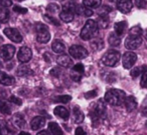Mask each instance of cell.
Instances as JSON below:
<instances>
[{"label":"cell","instance_id":"484cf974","mask_svg":"<svg viewBox=\"0 0 147 135\" xmlns=\"http://www.w3.org/2000/svg\"><path fill=\"white\" fill-rule=\"evenodd\" d=\"M9 20V10L7 7L0 5V22L6 23Z\"/></svg>","mask_w":147,"mask_h":135},{"label":"cell","instance_id":"9c48e42d","mask_svg":"<svg viewBox=\"0 0 147 135\" xmlns=\"http://www.w3.org/2000/svg\"><path fill=\"white\" fill-rule=\"evenodd\" d=\"M137 60V55L135 54L134 52H131V51H128V52L124 53L122 57V63L124 68L126 69H130L133 65L135 64Z\"/></svg>","mask_w":147,"mask_h":135},{"label":"cell","instance_id":"f907efd6","mask_svg":"<svg viewBox=\"0 0 147 135\" xmlns=\"http://www.w3.org/2000/svg\"><path fill=\"white\" fill-rule=\"evenodd\" d=\"M144 110H147V107H146V109H144ZM144 115H147V112H142Z\"/></svg>","mask_w":147,"mask_h":135},{"label":"cell","instance_id":"8fae6325","mask_svg":"<svg viewBox=\"0 0 147 135\" xmlns=\"http://www.w3.org/2000/svg\"><path fill=\"white\" fill-rule=\"evenodd\" d=\"M31 56H32V52H31L30 48L26 46L21 47L19 49L18 53H17V59H18L19 62H22V63L28 62L31 59Z\"/></svg>","mask_w":147,"mask_h":135},{"label":"cell","instance_id":"44dd1931","mask_svg":"<svg viewBox=\"0 0 147 135\" xmlns=\"http://www.w3.org/2000/svg\"><path fill=\"white\" fill-rule=\"evenodd\" d=\"M12 122L17 128H22V127H24V125H25V119L22 114L16 113V114L13 115Z\"/></svg>","mask_w":147,"mask_h":135},{"label":"cell","instance_id":"c3c4849f","mask_svg":"<svg viewBox=\"0 0 147 135\" xmlns=\"http://www.w3.org/2000/svg\"><path fill=\"white\" fill-rule=\"evenodd\" d=\"M18 135H30V134H29L28 132H20Z\"/></svg>","mask_w":147,"mask_h":135},{"label":"cell","instance_id":"8d00e7d4","mask_svg":"<svg viewBox=\"0 0 147 135\" xmlns=\"http://www.w3.org/2000/svg\"><path fill=\"white\" fill-rule=\"evenodd\" d=\"M142 71H143V67H136V68L132 69V70L130 71V74H131V76L135 78V77H138L139 75L142 73Z\"/></svg>","mask_w":147,"mask_h":135},{"label":"cell","instance_id":"2e32d148","mask_svg":"<svg viewBox=\"0 0 147 135\" xmlns=\"http://www.w3.org/2000/svg\"><path fill=\"white\" fill-rule=\"evenodd\" d=\"M57 62L59 66L65 67V68H67V67H69L71 64H73V60L71 59V57L67 56V55H65V54L59 55L57 59Z\"/></svg>","mask_w":147,"mask_h":135},{"label":"cell","instance_id":"7a4b0ae2","mask_svg":"<svg viewBox=\"0 0 147 135\" xmlns=\"http://www.w3.org/2000/svg\"><path fill=\"white\" fill-rule=\"evenodd\" d=\"M97 30H98V23L95 20H93V19H89L85 23L84 27H83L82 31H81L80 36L84 40H90L96 34Z\"/></svg>","mask_w":147,"mask_h":135},{"label":"cell","instance_id":"b9f144b4","mask_svg":"<svg viewBox=\"0 0 147 135\" xmlns=\"http://www.w3.org/2000/svg\"><path fill=\"white\" fill-rule=\"evenodd\" d=\"M82 13L84 14V16H87V17H91L93 15V10L90 8H87V7H84V8L82 9Z\"/></svg>","mask_w":147,"mask_h":135},{"label":"cell","instance_id":"60d3db41","mask_svg":"<svg viewBox=\"0 0 147 135\" xmlns=\"http://www.w3.org/2000/svg\"><path fill=\"white\" fill-rule=\"evenodd\" d=\"M71 79H73L74 81H77V82H78V81H80V80H81V77H82V74L75 72V71H71Z\"/></svg>","mask_w":147,"mask_h":135},{"label":"cell","instance_id":"816d5d0a","mask_svg":"<svg viewBox=\"0 0 147 135\" xmlns=\"http://www.w3.org/2000/svg\"><path fill=\"white\" fill-rule=\"evenodd\" d=\"M17 1H23V0H17Z\"/></svg>","mask_w":147,"mask_h":135},{"label":"cell","instance_id":"e575fe53","mask_svg":"<svg viewBox=\"0 0 147 135\" xmlns=\"http://www.w3.org/2000/svg\"><path fill=\"white\" fill-rule=\"evenodd\" d=\"M43 19H45L47 22H49V23H51V24H53V25H57V26H59V25H61V23H59V21L57 20V19L53 18V17L49 16V15H47V14H45V16H43Z\"/></svg>","mask_w":147,"mask_h":135},{"label":"cell","instance_id":"ffe728a7","mask_svg":"<svg viewBox=\"0 0 147 135\" xmlns=\"http://www.w3.org/2000/svg\"><path fill=\"white\" fill-rule=\"evenodd\" d=\"M32 70L31 68L28 66L27 64H22L17 68V71H16V74L17 76H27V75H31L32 74Z\"/></svg>","mask_w":147,"mask_h":135},{"label":"cell","instance_id":"ab89813d","mask_svg":"<svg viewBox=\"0 0 147 135\" xmlns=\"http://www.w3.org/2000/svg\"><path fill=\"white\" fill-rule=\"evenodd\" d=\"M13 11L16 13H20V14H25L27 12V9L26 8H23V7H20V6H14L13 7Z\"/></svg>","mask_w":147,"mask_h":135},{"label":"cell","instance_id":"7bdbcfd3","mask_svg":"<svg viewBox=\"0 0 147 135\" xmlns=\"http://www.w3.org/2000/svg\"><path fill=\"white\" fill-rule=\"evenodd\" d=\"M9 101H10V102H12V103H14V104H16V105H21V104H22V101H21V99H19L18 97L14 96V95H12V96L9 98Z\"/></svg>","mask_w":147,"mask_h":135},{"label":"cell","instance_id":"e0dca14e","mask_svg":"<svg viewBox=\"0 0 147 135\" xmlns=\"http://www.w3.org/2000/svg\"><path fill=\"white\" fill-rule=\"evenodd\" d=\"M73 115H74V122L77 123V124H80L84 121V113L81 111L80 107L75 106L73 108Z\"/></svg>","mask_w":147,"mask_h":135},{"label":"cell","instance_id":"4316f807","mask_svg":"<svg viewBox=\"0 0 147 135\" xmlns=\"http://www.w3.org/2000/svg\"><path fill=\"white\" fill-rule=\"evenodd\" d=\"M49 129L53 135H63V130H61V128L59 127V125L55 122L49 123Z\"/></svg>","mask_w":147,"mask_h":135},{"label":"cell","instance_id":"83f0119b","mask_svg":"<svg viewBox=\"0 0 147 135\" xmlns=\"http://www.w3.org/2000/svg\"><path fill=\"white\" fill-rule=\"evenodd\" d=\"M108 41H109V43H110L111 46H118V45H120V43H121L120 37H119L117 34H115V33H112V34L109 36Z\"/></svg>","mask_w":147,"mask_h":135},{"label":"cell","instance_id":"8992f818","mask_svg":"<svg viewBox=\"0 0 147 135\" xmlns=\"http://www.w3.org/2000/svg\"><path fill=\"white\" fill-rule=\"evenodd\" d=\"M69 54L76 59H84L88 56V50L80 45H73L69 47Z\"/></svg>","mask_w":147,"mask_h":135},{"label":"cell","instance_id":"ac0fdd59","mask_svg":"<svg viewBox=\"0 0 147 135\" xmlns=\"http://www.w3.org/2000/svg\"><path fill=\"white\" fill-rule=\"evenodd\" d=\"M125 107H126L127 111H129V112H131V111H133L134 109H136L137 107V101L136 99H135L134 96H128L125 98Z\"/></svg>","mask_w":147,"mask_h":135},{"label":"cell","instance_id":"cb8c5ba5","mask_svg":"<svg viewBox=\"0 0 147 135\" xmlns=\"http://www.w3.org/2000/svg\"><path fill=\"white\" fill-rule=\"evenodd\" d=\"M51 49L55 53H63L65 50V46L61 40H55L51 44Z\"/></svg>","mask_w":147,"mask_h":135},{"label":"cell","instance_id":"4fadbf2b","mask_svg":"<svg viewBox=\"0 0 147 135\" xmlns=\"http://www.w3.org/2000/svg\"><path fill=\"white\" fill-rule=\"evenodd\" d=\"M45 124V118L42 116H36L31 120L30 127L32 130H38L41 127H43Z\"/></svg>","mask_w":147,"mask_h":135},{"label":"cell","instance_id":"f35d334b","mask_svg":"<svg viewBox=\"0 0 147 135\" xmlns=\"http://www.w3.org/2000/svg\"><path fill=\"white\" fill-rule=\"evenodd\" d=\"M146 4H147V2L145 1V0H136V1H135V5H136L139 9L145 8V7H146Z\"/></svg>","mask_w":147,"mask_h":135},{"label":"cell","instance_id":"f1b7e54d","mask_svg":"<svg viewBox=\"0 0 147 135\" xmlns=\"http://www.w3.org/2000/svg\"><path fill=\"white\" fill-rule=\"evenodd\" d=\"M98 25H100L102 28H106V27L108 26V25H109V17L107 16V14L99 15Z\"/></svg>","mask_w":147,"mask_h":135},{"label":"cell","instance_id":"52a82bcc","mask_svg":"<svg viewBox=\"0 0 147 135\" xmlns=\"http://www.w3.org/2000/svg\"><path fill=\"white\" fill-rule=\"evenodd\" d=\"M15 51H16L15 47L10 44H5L0 47V55H1L3 60L5 61L11 60L13 58V56H14Z\"/></svg>","mask_w":147,"mask_h":135},{"label":"cell","instance_id":"603a6c76","mask_svg":"<svg viewBox=\"0 0 147 135\" xmlns=\"http://www.w3.org/2000/svg\"><path fill=\"white\" fill-rule=\"evenodd\" d=\"M75 13L73 11L69 10H63L59 13V17L63 22H71L74 20V16H75Z\"/></svg>","mask_w":147,"mask_h":135},{"label":"cell","instance_id":"7402d4cb","mask_svg":"<svg viewBox=\"0 0 147 135\" xmlns=\"http://www.w3.org/2000/svg\"><path fill=\"white\" fill-rule=\"evenodd\" d=\"M126 28H127V23L125 22V21L115 23V25H114L115 34H117L118 36H121V35L124 34V32H125V30H126Z\"/></svg>","mask_w":147,"mask_h":135},{"label":"cell","instance_id":"9a60e30c","mask_svg":"<svg viewBox=\"0 0 147 135\" xmlns=\"http://www.w3.org/2000/svg\"><path fill=\"white\" fill-rule=\"evenodd\" d=\"M14 83V78L7 73L0 71V84L5 85V86H10Z\"/></svg>","mask_w":147,"mask_h":135},{"label":"cell","instance_id":"30bf717a","mask_svg":"<svg viewBox=\"0 0 147 135\" xmlns=\"http://www.w3.org/2000/svg\"><path fill=\"white\" fill-rule=\"evenodd\" d=\"M4 34L10 39L11 41L15 43H20L22 41V35L20 34L17 29L11 28V27H7L4 29Z\"/></svg>","mask_w":147,"mask_h":135},{"label":"cell","instance_id":"1f68e13d","mask_svg":"<svg viewBox=\"0 0 147 135\" xmlns=\"http://www.w3.org/2000/svg\"><path fill=\"white\" fill-rule=\"evenodd\" d=\"M142 34V28L140 26H133L129 31V35L131 36H140Z\"/></svg>","mask_w":147,"mask_h":135},{"label":"cell","instance_id":"f5cc1de1","mask_svg":"<svg viewBox=\"0 0 147 135\" xmlns=\"http://www.w3.org/2000/svg\"><path fill=\"white\" fill-rule=\"evenodd\" d=\"M146 126H147V121H146Z\"/></svg>","mask_w":147,"mask_h":135},{"label":"cell","instance_id":"681fc988","mask_svg":"<svg viewBox=\"0 0 147 135\" xmlns=\"http://www.w3.org/2000/svg\"><path fill=\"white\" fill-rule=\"evenodd\" d=\"M2 68V61H1V59H0V69Z\"/></svg>","mask_w":147,"mask_h":135},{"label":"cell","instance_id":"5b68a950","mask_svg":"<svg viewBox=\"0 0 147 135\" xmlns=\"http://www.w3.org/2000/svg\"><path fill=\"white\" fill-rule=\"evenodd\" d=\"M106 104L103 102V100H99L96 103L94 107V110L91 112V116H92L93 122L95 121H99V119L101 118H105L106 116Z\"/></svg>","mask_w":147,"mask_h":135},{"label":"cell","instance_id":"4dcf8cb0","mask_svg":"<svg viewBox=\"0 0 147 135\" xmlns=\"http://www.w3.org/2000/svg\"><path fill=\"white\" fill-rule=\"evenodd\" d=\"M91 45H92L93 49H95V50H101L104 47V42L101 39H95V40H93L91 42Z\"/></svg>","mask_w":147,"mask_h":135},{"label":"cell","instance_id":"d6a6232c","mask_svg":"<svg viewBox=\"0 0 147 135\" xmlns=\"http://www.w3.org/2000/svg\"><path fill=\"white\" fill-rule=\"evenodd\" d=\"M59 9H61L59 5L55 4V3H51V4L47 5V10L49 11V13H57V12H59Z\"/></svg>","mask_w":147,"mask_h":135},{"label":"cell","instance_id":"ba28073f","mask_svg":"<svg viewBox=\"0 0 147 135\" xmlns=\"http://www.w3.org/2000/svg\"><path fill=\"white\" fill-rule=\"evenodd\" d=\"M142 43V38L140 36H131L129 35L125 40V47L129 50H135Z\"/></svg>","mask_w":147,"mask_h":135},{"label":"cell","instance_id":"f6af8a7d","mask_svg":"<svg viewBox=\"0 0 147 135\" xmlns=\"http://www.w3.org/2000/svg\"><path fill=\"white\" fill-rule=\"evenodd\" d=\"M96 95H97V91L92 90L90 92L86 93V98H94V97H96Z\"/></svg>","mask_w":147,"mask_h":135},{"label":"cell","instance_id":"d590c367","mask_svg":"<svg viewBox=\"0 0 147 135\" xmlns=\"http://www.w3.org/2000/svg\"><path fill=\"white\" fill-rule=\"evenodd\" d=\"M84 70H85L84 65H83L82 63H78V64L74 65L73 69H71V71H75V72L80 73V74H83V73H84Z\"/></svg>","mask_w":147,"mask_h":135},{"label":"cell","instance_id":"bcb514c9","mask_svg":"<svg viewBox=\"0 0 147 135\" xmlns=\"http://www.w3.org/2000/svg\"><path fill=\"white\" fill-rule=\"evenodd\" d=\"M75 135H87V133H86V131L82 128V127H79V128L76 129Z\"/></svg>","mask_w":147,"mask_h":135},{"label":"cell","instance_id":"ee69618b","mask_svg":"<svg viewBox=\"0 0 147 135\" xmlns=\"http://www.w3.org/2000/svg\"><path fill=\"white\" fill-rule=\"evenodd\" d=\"M0 5L5 7H9L12 5V0H0Z\"/></svg>","mask_w":147,"mask_h":135},{"label":"cell","instance_id":"74e56055","mask_svg":"<svg viewBox=\"0 0 147 135\" xmlns=\"http://www.w3.org/2000/svg\"><path fill=\"white\" fill-rule=\"evenodd\" d=\"M141 87L143 88H147V71H145L142 75V78H141V82H140Z\"/></svg>","mask_w":147,"mask_h":135},{"label":"cell","instance_id":"d6986e66","mask_svg":"<svg viewBox=\"0 0 147 135\" xmlns=\"http://www.w3.org/2000/svg\"><path fill=\"white\" fill-rule=\"evenodd\" d=\"M55 114L57 115V116L61 117V119H63V120H67V119H69V110H67L65 107L63 106H57L55 108Z\"/></svg>","mask_w":147,"mask_h":135},{"label":"cell","instance_id":"f546056e","mask_svg":"<svg viewBox=\"0 0 147 135\" xmlns=\"http://www.w3.org/2000/svg\"><path fill=\"white\" fill-rule=\"evenodd\" d=\"M0 111L4 115H9L11 113V108L9 104L5 101H1L0 102Z\"/></svg>","mask_w":147,"mask_h":135},{"label":"cell","instance_id":"836d02e7","mask_svg":"<svg viewBox=\"0 0 147 135\" xmlns=\"http://www.w3.org/2000/svg\"><path fill=\"white\" fill-rule=\"evenodd\" d=\"M71 100V95H61V96H57L55 99V101H59L61 103H67L69 101Z\"/></svg>","mask_w":147,"mask_h":135},{"label":"cell","instance_id":"6da1fadb","mask_svg":"<svg viewBox=\"0 0 147 135\" xmlns=\"http://www.w3.org/2000/svg\"><path fill=\"white\" fill-rule=\"evenodd\" d=\"M125 98H126L125 92L120 89H111L105 94V101L114 106H119L124 103Z\"/></svg>","mask_w":147,"mask_h":135},{"label":"cell","instance_id":"3957f363","mask_svg":"<svg viewBox=\"0 0 147 135\" xmlns=\"http://www.w3.org/2000/svg\"><path fill=\"white\" fill-rule=\"evenodd\" d=\"M35 32H36V39L39 43H47L51 39L49 28L45 24L36 23L35 24Z\"/></svg>","mask_w":147,"mask_h":135},{"label":"cell","instance_id":"5bb4252c","mask_svg":"<svg viewBox=\"0 0 147 135\" xmlns=\"http://www.w3.org/2000/svg\"><path fill=\"white\" fill-rule=\"evenodd\" d=\"M0 135H14V131L5 120H0Z\"/></svg>","mask_w":147,"mask_h":135},{"label":"cell","instance_id":"277c9868","mask_svg":"<svg viewBox=\"0 0 147 135\" xmlns=\"http://www.w3.org/2000/svg\"><path fill=\"white\" fill-rule=\"evenodd\" d=\"M121 58V54L119 51L116 50H109L108 52H106L102 57V62L104 65L109 67H113L117 64L119 60Z\"/></svg>","mask_w":147,"mask_h":135},{"label":"cell","instance_id":"7c38bea8","mask_svg":"<svg viewBox=\"0 0 147 135\" xmlns=\"http://www.w3.org/2000/svg\"><path fill=\"white\" fill-rule=\"evenodd\" d=\"M133 3L131 0H118L117 2V8L122 13H128L132 9Z\"/></svg>","mask_w":147,"mask_h":135},{"label":"cell","instance_id":"d4e9b609","mask_svg":"<svg viewBox=\"0 0 147 135\" xmlns=\"http://www.w3.org/2000/svg\"><path fill=\"white\" fill-rule=\"evenodd\" d=\"M102 4V0H84L83 1V5L87 8L95 9L98 8Z\"/></svg>","mask_w":147,"mask_h":135},{"label":"cell","instance_id":"7dc6e473","mask_svg":"<svg viewBox=\"0 0 147 135\" xmlns=\"http://www.w3.org/2000/svg\"><path fill=\"white\" fill-rule=\"evenodd\" d=\"M37 135H49V131H47V130H41L40 132L37 133Z\"/></svg>","mask_w":147,"mask_h":135}]
</instances>
